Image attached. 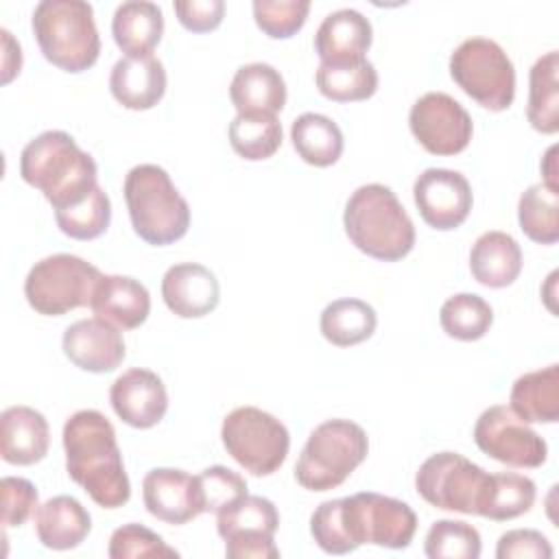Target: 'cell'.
<instances>
[{
  "label": "cell",
  "instance_id": "obj_1",
  "mask_svg": "<svg viewBox=\"0 0 559 559\" xmlns=\"http://www.w3.org/2000/svg\"><path fill=\"white\" fill-rule=\"evenodd\" d=\"M415 531V511L376 491L325 500L310 515V533L328 555H347L362 544L400 550L413 542Z\"/></svg>",
  "mask_w": 559,
  "mask_h": 559
},
{
  "label": "cell",
  "instance_id": "obj_2",
  "mask_svg": "<svg viewBox=\"0 0 559 559\" xmlns=\"http://www.w3.org/2000/svg\"><path fill=\"white\" fill-rule=\"evenodd\" d=\"M63 450L68 476L81 485L103 509H118L131 498V483L124 472L122 454L111 421L83 408L63 424Z\"/></svg>",
  "mask_w": 559,
  "mask_h": 559
},
{
  "label": "cell",
  "instance_id": "obj_3",
  "mask_svg": "<svg viewBox=\"0 0 559 559\" xmlns=\"http://www.w3.org/2000/svg\"><path fill=\"white\" fill-rule=\"evenodd\" d=\"M22 179L37 188L52 210H66L85 201L98 186V168L70 133L44 131L20 155Z\"/></svg>",
  "mask_w": 559,
  "mask_h": 559
},
{
  "label": "cell",
  "instance_id": "obj_4",
  "mask_svg": "<svg viewBox=\"0 0 559 559\" xmlns=\"http://www.w3.org/2000/svg\"><path fill=\"white\" fill-rule=\"evenodd\" d=\"M343 227L356 249L382 262L402 260L415 245L411 216L395 192L382 183H367L352 192Z\"/></svg>",
  "mask_w": 559,
  "mask_h": 559
},
{
  "label": "cell",
  "instance_id": "obj_5",
  "mask_svg": "<svg viewBox=\"0 0 559 559\" xmlns=\"http://www.w3.org/2000/svg\"><path fill=\"white\" fill-rule=\"evenodd\" d=\"M124 201L133 231L153 247H166L190 227L188 201L157 164L133 166L124 177Z\"/></svg>",
  "mask_w": 559,
  "mask_h": 559
},
{
  "label": "cell",
  "instance_id": "obj_6",
  "mask_svg": "<svg viewBox=\"0 0 559 559\" xmlns=\"http://www.w3.org/2000/svg\"><path fill=\"white\" fill-rule=\"evenodd\" d=\"M41 55L63 72H83L100 55L94 9L83 0H41L31 20Z\"/></svg>",
  "mask_w": 559,
  "mask_h": 559
},
{
  "label": "cell",
  "instance_id": "obj_7",
  "mask_svg": "<svg viewBox=\"0 0 559 559\" xmlns=\"http://www.w3.org/2000/svg\"><path fill=\"white\" fill-rule=\"evenodd\" d=\"M367 432L349 419H328L319 424L295 465V478L304 489L330 491L367 459Z\"/></svg>",
  "mask_w": 559,
  "mask_h": 559
},
{
  "label": "cell",
  "instance_id": "obj_8",
  "mask_svg": "<svg viewBox=\"0 0 559 559\" xmlns=\"http://www.w3.org/2000/svg\"><path fill=\"white\" fill-rule=\"evenodd\" d=\"M450 76L472 100L489 111H504L515 98L513 61L493 39H463L450 55Z\"/></svg>",
  "mask_w": 559,
  "mask_h": 559
},
{
  "label": "cell",
  "instance_id": "obj_9",
  "mask_svg": "<svg viewBox=\"0 0 559 559\" xmlns=\"http://www.w3.org/2000/svg\"><path fill=\"white\" fill-rule=\"evenodd\" d=\"M221 439L227 454L253 476L275 474L288 456V428L271 413L238 406L223 419Z\"/></svg>",
  "mask_w": 559,
  "mask_h": 559
},
{
  "label": "cell",
  "instance_id": "obj_10",
  "mask_svg": "<svg viewBox=\"0 0 559 559\" xmlns=\"http://www.w3.org/2000/svg\"><path fill=\"white\" fill-rule=\"evenodd\" d=\"M103 273L72 253H55L35 262L24 280L28 306L46 317H61L74 308L90 306Z\"/></svg>",
  "mask_w": 559,
  "mask_h": 559
},
{
  "label": "cell",
  "instance_id": "obj_11",
  "mask_svg": "<svg viewBox=\"0 0 559 559\" xmlns=\"http://www.w3.org/2000/svg\"><path fill=\"white\" fill-rule=\"evenodd\" d=\"M487 476L480 465L459 452H437L419 465L415 489L437 509L476 515Z\"/></svg>",
  "mask_w": 559,
  "mask_h": 559
},
{
  "label": "cell",
  "instance_id": "obj_12",
  "mask_svg": "<svg viewBox=\"0 0 559 559\" xmlns=\"http://www.w3.org/2000/svg\"><path fill=\"white\" fill-rule=\"evenodd\" d=\"M216 515V531L225 542V555L229 559L280 557L273 542L280 526V513L269 498L247 493Z\"/></svg>",
  "mask_w": 559,
  "mask_h": 559
},
{
  "label": "cell",
  "instance_id": "obj_13",
  "mask_svg": "<svg viewBox=\"0 0 559 559\" xmlns=\"http://www.w3.org/2000/svg\"><path fill=\"white\" fill-rule=\"evenodd\" d=\"M478 450L511 467H539L548 459L546 441L509 406L496 404L480 413L474 424Z\"/></svg>",
  "mask_w": 559,
  "mask_h": 559
},
{
  "label": "cell",
  "instance_id": "obj_14",
  "mask_svg": "<svg viewBox=\"0 0 559 559\" xmlns=\"http://www.w3.org/2000/svg\"><path fill=\"white\" fill-rule=\"evenodd\" d=\"M408 124L417 142L432 155H456L472 140V116L445 92L419 96L408 114Z\"/></svg>",
  "mask_w": 559,
  "mask_h": 559
},
{
  "label": "cell",
  "instance_id": "obj_15",
  "mask_svg": "<svg viewBox=\"0 0 559 559\" xmlns=\"http://www.w3.org/2000/svg\"><path fill=\"white\" fill-rule=\"evenodd\" d=\"M413 199L424 223L439 231L463 225L474 203L465 175L450 168H426L413 183Z\"/></svg>",
  "mask_w": 559,
  "mask_h": 559
},
{
  "label": "cell",
  "instance_id": "obj_16",
  "mask_svg": "<svg viewBox=\"0 0 559 559\" xmlns=\"http://www.w3.org/2000/svg\"><path fill=\"white\" fill-rule=\"evenodd\" d=\"M114 413L131 428H153L168 411V393L162 378L142 367L127 369L109 389Z\"/></svg>",
  "mask_w": 559,
  "mask_h": 559
},
{
  "label": "cell",
  "instance_id": "obj_17",
  "mask_svg": "<svg viewBox=\"0 0 559 559\" xmlns=\"http://www.w3.org/2000/svg\"><path fill=\"white\" fill-rule=\"evenodd\" d=\"M61 345L63 354L74 367L92 373L114 371L127 356L120 328L98 317L81 319L68 325Z\"/></svg>",
  "mask_w": 559,
  "mask_h": 559
},
{
  "label": "cell",
  "instance_id": "obj_18",
  "mask_svg": "<svg viewBox=\"0 0 559 559\" xmlns=\"http://www.w3.org/2000/svg\"><path fill=\"white\" fill-rule=\"evenodd\" d=\"M142 500L153 518L175 526H181L203 513L194 476L175 467L151 469L142 480Z\"/></svg>",
  "mask_w": 559,
  "mask_h": 559
},
{
  "label": "cell",
  "instance_id": "obj_19",
  "mask_svg": "<svg viewBox=\"0 0 559 559\" xmlns=\"http://www.w3.org/2000/svg\"><path fill=\"white\" fill-rule=\"evenodd\" d=\"M162 299L181 319L210 314L221 299L216 275L199 262L173 264L162 277Z\"/></svg>",
  "mask_w": 559,
  "mask_h": 559
},
{
  "label": "cell",
  "instance_id": "obj_20",
  "mask_svg": "<svg viewBox=\"0 0 559 559\" xmlns=\"http://www.w3.org/2000/svg\"><path fill=\"white\" fill-rule=\"evenodd\" d=\"M111 96L127 109L144 111L155 107L166 92L164 63L153 55L122 57L109 74Z\"/></svg>",
  "mask_w": 559,
  "mask_h": 559
},
{
  "label": "cell",
  "instance_id": "obj_21",
  "mask_svg": "<svg viewBox=\"0 0 559 559\" xmlns=\"http://www.w3.org/2000/svg\"><path fill=\"white\" fill-rule=\"evenodd\" d=\"M50 428L31 406H9L0 415V454L11 465H33L48 454Z\"/></svg>",
  "mask_w": 559,
  "mask_h": 559
},
{
  "label": "cell",
  "instance_id": "obj_22",
  "mask_svg": "<svg viewBox=\"0 0 559 559\" xmlns=\"http://www.w3.org/2000/svg\"><path fill=\"white\" fill-rule=\"evenodd\" d=\"M92 312L120 330L140 328L151 312V295L129 275H103L94 288Z\"/></svg>",
  "mask_w": 559,
  "mask_h": 559
},
{
  "label": "cell",
  "instance_id": "obj_23",
  "mask_svg": "<svg viewBox=\"0 0 559 559\" xmlns=\"http://www.w3.org/2000/svg\"><path fill=\"white\" fill-rule=\"evenodd\" d=\"M373 39L371 22L356 9H338L323 17L314 35V52L325 63L365 59Z\"/></svg>",
  "mask_w": 559,
  "mask_h": 559
},
{
  "label": "cell",
  "instance_id": "obj_24",
  "mask_svg": "<svg viewBox=\"0 0 559 559\" xmlns=\"http://www.w3.org/2000/svg\"><path fill=\"white\" fill-rule=\"evenodd\" d=\"M469 271L483 286H511L522 271V249L518 240L498 229L480 234L469 251Z\"/></svg>",
  "mask_w": 559,
  "mask_h": 559
},
{
  "label": "cell",
  "instance_id": "obj_25",
  "mask_svg": "<svg viewBox=\"0 0 559 559\" xmlns=\"http://www.w3.org/2000/svg\"><path fill=\"white\" fill-rule=\"evenodd\" d=\"M229 98L238 114H277L286 105V83L271 63H245L229 83Z\"/></svg>",
  "mask_w": 559,
  "mask_h": 559
},
{
  "label": "cell",
  "instance_id": "obj_26",
  "mask_svg": "<svg viewBox=\"0 0 559 559\" xmlns=\"http://www.w3.org/2000/svg\"><path fill=\"white\" fill-rule=\"evenodd\" d=\"M92 531V518L72 496H55L35 511L37 539L50 550H72Z\"/></svg>",
  "mask_w": 559,
  "mask_h": 559
},
{
  "label": "cell",
  "instance_id": "obj_27",
  "mask_svg": "<svg viewBox=\"0 0 559 559\" xmlns=\"http://www.w3.org/2000/svg\"><path fill=\"white\" fill-rule=\"evenodd\" d=\"M111 35L124 57L151 55L164 35V13L148 0L122 2L114 11Z\"/></svg>",
  "mask_w": 559,
  "mask_h": 559
},
{
  "label": "cell",
  "instance_id": "obj_28",
  "mask_svg": "<svg viewBox=\"0 0 559 559\" xmlns=\"http://www.w3.org/2000/svg\"><path fill=\"white\" fill-rule=\"evenodd\" d=\"M509 408L524 421L555 424L559 419V365L520 376L509 395Z\"/></svg>",
  "mask_w": 559,
  "mask_h": 559
},
{
  "label": "cell",
  "instance_id": "obj_29",
  "mask_svg": "<svg viewBox=\"0 0 559 559\" xmlns=\"http://www.w3.org/2000/svg\"><path fill=\"white\" fill-rule=\"evenodd\" d=\"M290 140L297 155L317 168L336 164L345 144L341 127L332 118L314 111H306L293 120Z\"/></svg>",
  "mask_w": 559,
  "mask_h": 559
},
{
  "label": "cell",
  "instance_id": "obj_30",
  "mask_svg": "<svg viewBox=\"0 0 559 559\" xmlns=\"http://www.w3.org/2000/svg\"><path fill=\"white\" fill-rule=\"evenodd\" d=\"M526 118L539 133L559 129V52L542 55L528 72Z\"/></svg>",
  "mask_w": 559,
  "mask_h": 559
},
{
  "label": "cell",
  "instance_id": "obj_31",
  "mask_svg": "<svg viewBox=\"0 0 559 559\" xmlns=\"http://www.w3.org/2000/svg\"><path fill=\"white\" fill-rule=\"evenodd\" d=\"M535 496H537V487L524 474H515V472L489 474L476 515L489 518L493 522H507L528 513L531 507L535 504Z\"/></svg>",
  "mask_w": 559,
  "mask_h": 559
},
{
  "label": "cell",
  "instance_id": "obj_32",
  "mask_svg": "<svg viewBox=\"0 0 559 559\" xmlns=\"http://www.w3.org/2000/svg\"><path fill=\"white\" fill-rule=\"evenodd\" d=\"M314 81L319 92L334 103L367 100L378 90V72L367 57L336 63L321 61L314 72Z\"/></svg>",
  "mask_w": 559,
  "mask_h": 559
},
{
  "label": "cell",
  "instance_id": "obj_33",
  "mask_svg": "<svg viewBox=\"0 0 559 559\" xmlns=\"http://www.w3.org/2000/svg\"><path fill=\"white\" fill-rule=\"evenodd\" d=\"M376 310L367 301L354 297L334 299L323 308L319 319L323 338L336 347H352L367 341L376 332Z\"/></svg>",
  "mask_w": 559,
  "mask_h": 559
},
{
  "label": "cell",
  "instance_id": "obj_34",
  "mask_svg": "<svg viewBox=\"0 0 559 559\" xmlns=\"http://www.w3.org/2000/svg\"><path fill=\"white\" fill-rule=\"evenodd\" d=\"M520 229L539 245L559 240V192L542 183L528 186L518 201Z\"/></svg>",
  "mask_w": 559,
  "mask_h": 559
},
{
  "label": "cell",
  "instance_id": "obj_35",
  "mask_svg": "<svg viewBox=\"0 0 559 559\" xmlns=\"http://www.w3.org/2000/svg\"><path fill=\"white\" fill-rule=\"evenodd\" d=\"M231 148L249 162H262L282 146V124L273 114H238L229 122Z\"/></svg>",
  "mask_w": 559,
  "mask_h": 559
},
{
  "label": "cell",
  "instance_id": "obj_36",
  "mask_svg": "<svg viewBox=\"0 0 559 559\" xmlns=\"http://www.w3.org/2000/svg\"><path fill=\"white\" fill-rule=\"evenodd\" d=\"M439 323L443 332L456 341H478L489 332L493 310L480 295L459 293L443 301Z\"/></svg>",
  "mask_w": 559,
  "mask_h": 559
},
{
  "label": "cell",
  "instance_id": "obj_37",
  "mask_svg": "<svg viewBox=\"0 0 559 559\" xmlns=\"http://www.w3.org/2000/svg\"><path fill=\"white\" fill-rule=\"evenodd\" d=\"M57 227L74 240H94L107 231L111 223V203L107 192L96 186L92 194L66 210L55 212Z\"/></svg>",
  "mask_w": 559,
  "mask_h": 559
},
{
  "label": "cell",
  "instance_id": "obj_38",
  "mask_svg": "<svg viewBox=\"0 0 559 559\" xmlns=\"http://www.w3.org/2000/svg\"><path fill=\"white\" fill-rule=\"evenodd\" d=\"M480 550V533L463 520H437L424 542L430 559H478Z\"/></svg>",
  "mask_w": 559,
  "mask_h": 559
},
{
  "label": "cell",
  "instance_id": "obj_39",
  "mask_svg": "<svg viewBox=\"0 0 559 559\" xmlns=\"http://www.w3.org/2000/svg\"><path fill=\"white\" fill-rule=\"evenodd\" d=\"M194 485L203 513H221L223 509L247 496L245 478L225 465L205 467L201 474L194 476Z\"/></svg>",
  "mask_w": 559,
  "mask_h": 559
},
{
  "label": "cell",
  "instance_id": "obj_40",
  "mask_svg": "<svg viewBox=\"0 0 559 559\" xmlns=\"http://www.w3.org/2000/svg\"><path fill=\"white\" fill-rule=\"evenodd\" d=\"M308 0H255L253 20L258 28L273 39L293 37L308 17Z\"/></svg>",
  "mask_w": 559,
  "mask_h": 559
},
{
  "label": "cell",
  "instance_id": "obj_41",
  "mask_svg": "<svg viewBox=\"0 0 559 559\" xmlns=\"http://www.w3.org/2000/svg\"><path fill=\"white\" fill-rule=\"evenodd\" d=\"M107 555L111 559H138V557L177 559L179 557V552L170 548L155 531L135 522L124 524L111 533Z\"/></svg>",
  "mask_w": 559,
  "mask_h": 559
},
{
  "label": "cell",
  "instance_id": "obj_42",
  "mask_svg": "<svg viewBox=\"0 0 559 559\" xmlns=\"http://www.w3.org/2000/svg\"><path fill=\"white\" fill-rule=\"evenodd\" d=\"M2 489V524L22 526L37 511V489L31 480L20 476H4L0 483Z\"/></svg>",
  "mask_w": 559,
  "mask_h": 559
},
{
  "label": "cell",
  "instance_id": "obj_43",
  "mask_svg": "<svg viewBox=\"0 0 559 559\" xmlns=\"http://www.w3.org/2000/svg\"><path fill=\"white\" fill-rule=\"evenodd\" d=\"M498 559H550L552 546L546 535L535 528H513L500 535L496 546Z\"/></svg>",
  "mask_w": 559,
  "mask_h": 559
},
{
  "label": "cell",
  "instance_id": "obj_44",
  "mask_svg": "<svg viewBox=\"0 0 559 559\" xmlns=\"http://www.w3.org/2000/svg\"><path fill=\"white\" fill-rule=\"evenodd\" d=\"M177 20L192 33L214 31L225 15L223 0H179L175 2Z\"/></svg>",
  "mask_w": 559,
  "mask_h": 559
},
{
  "label": "cell",
  "instance_id": "obj_45",
  "mask_svg": "<svg viewBox=\"0 0 559 559\" xmlns=\"http://www.w3.org/2000/svg\"><path fill=\"white\" fill-rule=\"evenodd\" d=\"M2 35V46H4V55H2V83H9L22 68V50L20 44L11 37V33L7 28L0 31Z\"/></svg>",
  "mask_w": 559,
  "mask_h": 559
},
{
  "label": "cell",
  "instance_id": "obj_46",
  "mask_svg": "<svg viewBox=\"0 0 559 559\" xmlns=\"http://www.w3.org/2000/svg\"><path fill=\"white\" fill-rule=\"evenodd\" d=\"M555 146H550L548 148V153H546V157H544V162L548 164V166H542V170H544V175H546V186H550V188H557V179H555V175H557V170H555Z\"/></svg>",
  "mask_w": 559,
  "mask_h": 559
}]
</instances>
